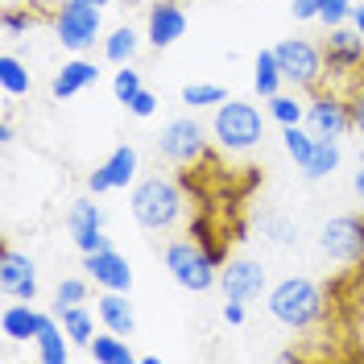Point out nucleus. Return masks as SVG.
<instances>
[{
    "label": "nucleus",
    "mask_w": 364,
    "mask_h": 364,
    "mask_svg": "<svg viewBox=\"0 0 364 364\" xmlns=\"http://www.w3.org/2000/svg\"><path fill=\"white\" fill-rule=\"evenodd\" d=\"M136 50H141V33H136L133 25H116L112 33L104 38V58H108V63H116V67L133 63Z\"/></svg>",
    "instance_id": "4be33fe9"
},
{
    "label": "nucleus",
    "mask_w": 364,
    "mask_h": 364,
    "mask_svg": "<svg viewBox=\"0 0 364 364\" xmlns=\"http://www.w3.org/2000/svg\"><path fill=\"white\" fill-rule=\"evenodd\" d=\"M91 360H100V364H133V348L124 343V336H116V331H108V336H95L91 340Z\"/></svg>",
    "instance_id": "a878e982"
},
{
    "label": "nucleus",
    "mask_w": 364,
    "mask_h": 364,
    "mask_svg": "<svg viewBox=\"0 0 364 364\" xmlns=\"http://www.w3.org/2000/svg\"><path fill=\"white\" fill-rule=\"evenodd\" d=\"M318 4L323 0H290V13L294 21H318Z\"/></svg>",
    "instance_id": "4c0bfd02"
},
{
    "label": "nucleus",
    "mask_w": 364,
    "mask_h": 364,
    "mask_svg": "<svg viewBox=\"0 0 364 364\" xmlns=\"http://www.w3.org/2000/svg\"><path fill=\"white\" fill-rule=\"evenodd\" d=\"M38 25H42V13L29 9V4H4V13H0L4 38H21V33H29V29H38Z\"/></svg>",
    "instance_id": "cd10ccee"
},
{
    "label": "nucleus",
    "mask_w": 364,
    "mask_h": 364,
    "mask_svg": "<svg viewBox=\"0 0 364 364\" xmlns=\"http://www.w3.org/2000/svg\"><path fill=\"white\" fill-rule=\"evenodd\" d=\"M302 124H306L315 136H331V141H340V136L352 129V112H348L343 91H336V87L311 91V100H306V120H302Z\"/></svg>",
    "instance_id": "9d476101"
},
{
    "label": "nucleus",
    "mask_w": 364,
    "mask_h": 364,
    "mask_svg": "<svg viewBox=\"0 0 364 364\" xmlns=\"http://www.w3.org/2000/svg\"><path fill=\"white\" fill-rule=\"evenodd\" d=\"M67 4H95V9H108L112 0H67Z\"/></svg>",
    "instance_id": "a18cd8bd"
},
{
    "label": "nucleus",
    "mask_w": 364,
    "mask_h": 364,
    "mask_svg": "<svg viewBox=\"0 0 364 364\" xmlns=\"http://www.w3.org/2000/svg\"><path fill=\"white\" fill-rule=\"evenodd\" d=\"M323 58H327V79L336 83V91H348L364 70V33L352 25H336L327 29V46H323Z\"/></svg>",
    "instance_id": "423d86ee"
},
{
    "label": "nucleus",
    "mask_w": 364,
    "mask_h": 364,
    "mask_svg": "<svg viewBox=\"0 0 364 364\" xmlns=\"http://www.w3.org/2000/svg\"><path fill=\"white\" fill-rule=\"evenodd\" d=\"M4 4H29V9H38V13L46 17V13H58L67 0H4Z\"/></svg>",
    "instance_id": "ea45409f"
},
{
    "label": "nucleus",
    "mask_w": 364,
    "mask_h": 364,
    "mask_svg": "<svg viewBox=\"0 0 364 364\" xmlns=\"http://www.w3.org/2000/svg\"><path fill=\"white\" fill-rule=\"evenodd\" d=\"M0 294L17 298V302H33L38 298V265H33L29 252L4 249V257H0Z\"/></svg>",
    "instance_id": "f8f14e48"
},
{
    "label": "nucleus",
    "mask_w": 364,
    "mask_h": 364,
    "mask_svg": "<svg viewBox=\"0 0 364 364\" xmlns=\"http://www.w3.org/2000/svg\"><path fill=\"white\" fill-rule=\"evenodd\" d=\"M318 249L336 265H360L364 261V215H331L318 228Z\"/></svg>",
    "instance_id": "0eeeda50"
},
{
    "label": "nucleus",
    "mask_w": 364,
    "mask_h": 364,
    "mask_svg": "<svg viewBox=\"0 0 364 364\" xmlns=\"http://www.w3.org/2000/svg\"><path fill=\"white\" fill-rule=\"evenodd\" d=\"M315 141H318V136L311 133L306 124H286V129H282V145H286V154L294 158L298 170L311 161V154H315Z\"/></svg>",
    "instance_id": "bb28decb"
},
{
    "label": "nucleus",
    "mask_w": 364,
    "mask_h": 364,
    "mask_svg": "<svg viewBox=\"0 0 364 364\" xmlns=\"http://www.w3.org/2000/svg\"><path fill=\"white\" fill-rule=\"evenodd\" d=\"M318 21L327 25V29L348 25L352 21V0H323V4H318Z\"/></svg>",
    "instance_id": "f704fd0d"
},
{
    "label": "nucleus",
    "mask_w": 364,
    "mask_h": 364,
    "mask_svg": "<svg viewBox=\"0 0 364 364\" xmlns=\"http://www.w3.org/2000/svg\"><path fill=\"white\" fill-rule=\"evenodd\" d=\"M186 33V9L178 0H158L149 4V17H145V42L158 46V50H170Z\"/></svg>",
    "instance_id": "ddd939ff"
},
{
    "label": "nucleus",
    "mask_w": 364,
    "mask_h": 364,
    "mask_svg": "<svg viewBox=\"0 0 364 364\" xmlns=\"http://www.w3.org/2000/svg\"><path fill=\"white\" fill-rule=\"evenodd\" d=\"M224 100H228V91L220 87V83H186V87H182V104L195 108V112H199V108H220Z\"/></svg>",
    "instance_id": "c756f323"
},
{
    "label": "nucleus",
    "mask_w": 364,
    "mask_h": 364,
    "mask_svg": "<svg viewBox=\"0 0 364 364\" xmlns=\"http://www.w3.org/2000/svg\"><path fill=\"white\" fill-rule=\"evenodd\" d=\"M340 170V141H331V136H318L315 141V154H311V161L302 166V174L311 182L318 178H331Z\"/></svg>",
    "instance_id": "5701e85b"
},
{
    "label": "nucleus",
    "mask_w": 364,
    "mask_h": 364,
    "mask_svg": "<svg viewBox=\"0 0 364 364\" xmlns=\"http://www.w3.org/2000/svg\"><path fill=\"white\" fill-rule=\"evenodd\" d=\"M343 100H348V112H352V129L364 136V79H356L352 87L343 91Z\"/></svg>",
    "instance_id": "c9c22d12"
},
{
    "label": "nucleus",
    "mask_w": 364,
    "mask_h": 364,
    "mask_svg": "<svg viewBox=\"0 0 364 364\" xmlns=\"http://www.w3.org/2000/svg\"><path fill=\"white\" fill-rule=\"evenodd\" d=\"M141 87H145V83H141V70H133L129 63L116 70V79H112V95L120 100V104H129V100H133V95H136Z\"/></svg>",
    "instance_id": "473e14b6"
},
{
    "label": "nucleus",
    "mask_w": 364,
    "mask_h": 364,
    "mask_svg": "<svg viewBox=\"0 0 364 364\" xmlns=\"http://www.w3.org/2000/svg\"><path fill=\"white\" fill-rule=\"evenodd\" d=\"M91 83H100V67L87 63V58H70V63H63V70L50 79V95H54V100H70V95H79V91L91 87Z\"/></svg>",
    "instance_id": "f3484780"
},
{
    "label": "nucleus",
    "mask_w": 364,
    "mask_h": 364,
    "mask_svg": "<svg viewBox=\"0 0 364 364\" xmlns=\"http://www.w3.org/2000/svg\"><path fill=\"white\" fill-rule=\"evenodd\" d=\"M83 269H87V277L100 290H124V294L133 290V269H129V261L116 249L87 252V257H83Z\"/></svg>",
    "instance_id": "4468645a"
},
{
    "label": "nucleus",
    "mask_w": 364,
    "mask_h": 364,
    "mask_svg": "<svg viewBox=\"0 0 364 364\" xmlns=\"http://www.w3.org/2000/svg\"><path fill=\"white\" fill-rule=\"evenodd\" d=\"M158 149L166 161H174V166H195V161L207 158V133L203 124L195 120V116H174L158 136Z\"/></svg>",
    "instance_id": "6e6552de"
},
{
    "label": "nucleus",
    "mask_w": 364,
    "mask_h": 364,
    "mask_svg": "<svg viewBox=\"0 0 364 364\" xmlns=\"http://www.w3.org/2000/svg\"><path fill=\"white\" fill-rule=\"evenodd\" d=\"M257 228H261V236L269 240L273 249H290V245H298V224L286 215V211H277V207H265V211L257 215Z\"/></svg>",
    "instance_id": "aec40b11"
},
{
    "label": "nucleus",
    "mask_w": 364,
    "mask_h": 364,
    "mask_svg": "<svg viewBox=\"0 0 364 364\" xmlns=\"http://www.w3.org/2000/svg\"><path fill=\"white\" fill-rule=\"evenodd\" d=\"M352 191L360 195V203H364V166H360V170H356V174H352Z\"/></svg>",
    "instance_id": "37998d69"
},
{
    "label": "nucleus",
    "mask_w": 364,
    "mask_h": 364,
    "mask_svg": "<svg viewBox=\"0 0 364 364\" xmlns=\"http://www.w3.org/2000/svg\"><path fill=\"white\" fill-rule=\"evenodd\" d=\"M224 323H228V327H240V323H245V302L228 298V302H224Z\"/></svg>",
    "instance_id": "58836bf2"
},
{
    "label": "nucleus",
    "mask_w": 364,
    "mask_h": 364,
    "mask_svg": "<svg viewBox=\"0 0 364 364\" xmlns=\"http://www.w3.org/2000/svg\"><path fill=\"white\" fill-rule=\"evenodd\" d=\"M211 136L224 154H249L261 145L265 136V120L257 112V104H245V100H224L215 116H211Z\"/></svg>",
    "instance_id": "7ed1b4c3"
},
{
    "label": "nucleus",
    "mask_w": 364,
    "mask_h": 364,
    "mask_svg": "<svg viewBox=\"0 0 364 364\" xmlns=\"http://www.w3.org/2000/svg\"><path fill=\"white\" fill-rule=\"evenodd\" d=\"M352 25L364 33V4H352Z\"/></svg>",
    "instance_id": "c03bdc74"
},
{
    "label": "nucleus",
    "mask_w": 364,
    "mask_h": 364,
    "mask_svg": "<svg viewBox=\"0 0 364 364\" xmlns=\"http://www.w3.org/2000/svg\"><path fill=\"white\" fill-rule=\"evenodd\" d=\"M13 141H17V129H13V120L4 116V120H0V145H13Z\"/></svg>",
    "instance_id": "79ce46f5"
},
{
    "label": "nucleus",
    "mask_w": 364,
    "mask_h": 364,
    "mask_svg": "<svg viewBox=\"0 0 364 364\" xmlns=\"http://www.w3.org/2000/svg\"><path fill=\"white\" fill-rule=\"evenodd\" d=\"M269 315L290 331H306L327 315V294L311 277H282L269 290Z\"/></svg>",
    "instance_id": "f257e3e1"
},
{
    "label": "nucleus",
    "mask_w": 364,
    "mask_h": 364,
    "mask_svg": "<svg viewBox=\"0 0 364 364\" xmlns=\"http://www.w3.org/2000/svg\"><path fill=\"white\" fill-rule=\"evenodd\" d=\"M70 240H75V249L83 252H100V249H112V240L104 236V228H79V232H70Z\"/></svg>",
    "instance_id": "72a5a7b5"
},
{
    "label": "nucleus",
    "mask_w": 364,
    "mask_h": 364,
    "mask_svg": "<svg viewBox=\"0 0 364 364\" xmlns=\"http://www.w3.org/2000/svg\"><path fill=\"white\" fill-rule=\"evenodd\" d=\"M133 215L141 228H149V232H170V228L182 220V211H186V195H182V186L174 178H141L133 186Z\"/></svg>",
    "instance_id": "f03ea898"
},
{
    "label": "nucleus",
    "mask_w": 364,
    "mask_h": 364,
    "mask_svg": "<svg viewBox=\"0 0 364 364\" xmlns=\"http://www.w3.org/2000/svg\"><path fill=\"white\" fill-rule=\"evenodd\" d=\"M269 116L282 129H286V124H302V120H306V100H298L290 91H277V95H269Z\"/></svg>",
    "instance_id": "c85d7f7f"
},
{
    "label": "nucleus",
    "mask_w": 364,
    "mask_h": 364,
    "mask_svg": "<svg viewBox=\"0 0 364 364\" xmlns=\"http://www.w3.org/2000/svg\"><path fill=\"white\" fill-rule=\"evenodd\" d=\"M136 166H141V158H136L133 145H116L108 154V161H104V174L112 182V191H120V186H129L136 178Z\"/></svg>",
    "instance_id": "b1692460"
},
{
    "label": "nucleus",
    "mask_w": 364,
    "mask_h": 364,
    "mask_svg": "<svg viewBox=\"0 0 364 364\" xmlns=\"http://www.w3.org/2000/svg\"><path fill=\"white\" fill-rule=\"evenodd\" d=\"M75 302H87V277H63L58 290H54V311L58 306H75Z\"/></svg>",
    "instance_id": "2f4dec72"
},
{
    "label": "nucleus",
    "mask_w": 364,
    "mask_h": 364,
    "mask_svg": "<svg viewBox=\"0 0 364 364\" xmlns=\"http://www.w3.org/2000/svg\"><path fill=\"white\" fill-rule=\"evenodd\" d=\"M273 54H277V67L286 75V83L294 91H318L323 87V79H327V58H323V50L315 42H306V38H286V42L273 46Z\"/></svg>",
    "instance_id": "39448f33"
},
{
    "label": "nucleus",
    "mask_w": 364,
    "mask_h": 364,
    "mask_svg": "<svg viewBox=\"0 0 364 364\" xmlns=\"http://www.w3.org/2000/svg\"><path fill=\"white\" fill-rule=\"evenodd\" d=\"M38 356H42V364H67L70 360V336L63 331V323H58V315H50L46 318V327H42V336H38Z\"/></svg>",
    "instance_id": "a211bd4d"
},
{
    "label": "nucleus",
    "mask_w": 364,
    "mask_h": 364,
    "mask_svg": "<svg viewBox=\"0 0 364 364\" xmlns=\"http://www.w3.org/2000/svg\"><path fill=\"white\" fill-rule=\"evenodd\" d=\"M0 87H4L9 100L29 95V87H33V75H29V67H25L17 54H4V58H0Z\"/></svg>",
    "instance_id": "393cba45"
},
{
    "label": "nucleus",
    "mask_w": 364,
    "mask_h": 364,
    "mask_svg": "<svg viewBox=\"0 0 364 364\" xmlns=\"http://www.w3.org/2000/svg\"><path fill=\"white\" fill-rule=\"evenodd\" d=\"M352 4H356V0H352Z\"/></svg>",
    "instance_id": "49530a36"
},
{
    "label": "nucleus",
    "mask_w": 364,
    "mask_h": 364,
    "mask_svg": "<svg viewBox=\"0 0 364 364\" xmlns=\"http://www.w3.org/2000/svg\"><path fill=\"white\" fill-rule=\"evenodd\" d=\"M67 228L70 232H79V228H104V211H100V203H91V199H70Z\"/></svg>",
    "instance_id": "7c9ffc66"
},
{
    "label": "nucleus",
    "mask_w": 364,
    "mask_h": 364,
    "mask_svg": "<svg viewBox=\"0 0 364 364\" xmlns=\"http://www.w3.org/2000/svg\"><path fill=\"white\" fill-rule=\"evenodd\" d=\"M166 269H170V277L178 282L182 290H191V294H207V290L220 282V265H215L191 236H178V240L166 245Z\"/></svg>",
    "instance_id": "20e7f679"
},
{
    "label": "nucleus",
    "mask_w": 364,
    "mask_h": 364,
    "mask_svg": "<svg viewBox=\"0 0 364 364\" xmlns=\"http://www.w3.org/2000/svg\"><path fill=\"white\" fill-rule=\"evenodd\" d=\"M124 108H129V112H133V116H141V120H149V116L158 112V95H154V91H149V87H141V91H136V95H133V100L124 104Z\"/></svg>",
    "instance_id": "e433bc0d"
},
{
    "label": "nucleus",
    "mask_w": 364,
    "mask_h": 364,
    "mask_svg": "<svg viewBox=\"0 0 364 364\" xmlns=\"http://www.w3.org/2000/svg\"><path fill=\"white\" fill-rule=\"evenodd\" d=\"M54 315H58V323H63V331L70 336L75 348H91V340H95V315H91L83 302H75V306H58Z\"/></svg>",
    "instance_id": "6ab92c4d"
},
{
    "label": "nucleus",
    "mask_w": 364,
    "mask_h": 364,
    "mask_svg": "<svg viewBox=\"0 0 364 364\" xmlns=\"http://www.w3.org/2000/svg\"><path fill=\"white\" fill-rule=\"evenodd\" d=\"M282 83H286V75L277 67V54H273V50H261L257 63H252V91H257L261 100H269V95L282 91Z\"/></svg>",
    "instance_id": "412c9836"
},
{
    "label": "nucleus",
    "mask_w": 364,
    "mask_h": 364,
    "mask_svg": "<svg viewBox=\"0 0 364 364\" xmlns=\"http://www.w3.org/2000/svg\"><path fill=\"white\" fill-rule=\"evenodd\" d=\"M46 311H33V302H9L4 306V315H0V331H4V340L9 343H25V340H38L46 327Z\"/></svg>",
    "instance_id": "2eb2a0df"
},
{
    "label": "nucleus",
    "mask_w": 364,
    "mask_h": 364,
    "mask_svg": "<svg viewBox=\"0 0 364 364\" xmlns=\"http://www.w3.org/2000/svg\"><path fill=\"white\" fill-rule=\"evenodd\" d=\"M95 315H100V323H104L108 331H116V336H133L136 331L133 302H129L124 290H104V294L95 298Z\"/></svg>",
    "instance_id": "dca6fc26"
},
{
    "label": "nucleus",
    "mask_w": 364,
    "mask_h": 364,
    "mask_svg": "<svg viewBox=\"0 0 364 364\" xmlns=\"http://www.w3.org/2000/svg\"><path fill=\"white\" fill-rule=\"evenodd\" d=\"M87 191H91V195H104V191H112V182H108V174H104V166L87 174Z\"/></svg>",
    "instance_id": "a19ab883"
},
{
    "label": "nucleus",
    "mask_w": 364,
    "mask_h": 364,
    "mask_svg": "<svg viewBox=\"0 0 364 364\" xmlns=\"http://www.w3.org/2000/svg\"><path fill=\"white\" fill-rule=\"evenodd\" d=\"M269 277H265V265L252 261V257H236L220 269V290L224 298H236V302H252V298L265 294Z\"/></svg>",
    "instance_id": "9b49d317"
},
{
    "label": "nucleus",
    "mask_w": 364,
    "mask_h": 364,
    "mask_svg": "<svg viewBox=\"0 0 364 364\" xmlns=\"http://www.w3.org/2000/svg\"><path fill=\"white\" fill-rule=\"evenodd\" d=\"M100 29H104V9H95V4H63L54 13V33H58V42L67 46L70 54L91 50Z\"/></svg>",
    "instance_id": "1a4fd4ad"
}]
</instances>
